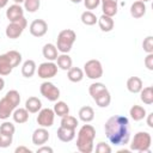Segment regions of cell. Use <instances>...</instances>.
<instances>
[{
	"label": "cell",
	"mask_w": 153,
	"mask_h": 153,
	"mask_svg": "<svg viewBox=\"0 0 153 153\" xmlns=\"http://www.w3.org/2000/svg\"><path fill=\"white\" fill-rule=\"evenodd\" d=\"M140 1H143V2H147V1H149V0H140Z\"/></svg>",
	"instance_id": "49"
},
{
	"label": "cell",
	"mask_w": 153,
	"mask_h": 153,
	"mask_svg": "<svg viewBox=\"0 0 153 153\" xmlns=\"http://www.w3.org/2000/svg\"><path fill=\"white\" fill-rule=\"evenodd\" d=\"M104 90H106V86H105L103 82H93V84H91L90 87H88V93H90V96H91L92 98H94V97H97L100 92H103Z\"/></svg>",
	"instance_id": "34"
},
{
	"label": "cell",
	"mask_w": 153,
	"mask_h": 153,
	"mask_svg": "<svg viewBox=\"0 0 153 153\" xmlns=\"http://www.w3.org/2000/svg\"><path fill=\"white\" fill-rule=\"evenodd\" d=\"M61 127L69 128V129H76L78 127V120L74 116H71L69 114L61 117Z\"/></svg>",
	"instance_id": "32"
},
{
	"label": "cell",
	"mask_w": 153,
	"mask_h": 153,
	"mask_svg": "<svg viewBox=\"0 0 153 153\" xmlns=\"http://www.w3.org/2000/svg\"><path fill=\"white\" fill-rule=\"evenodd\" d=\"M130 14H131L133 18H136V19L142 18L146 14V5H145V2L140 1V0L133 2L131 6H130Z\"/></svg>",
	"instance_id": "15"
},
{
	"label": "cell",
	"mask_w": 153,
	"mask_h": 153,
	"mask_svg": "<svg viewBox=\"0 0 153 153\" xmlns=\"http://www.w3.org/2000/svg\"><path fill=\"white\" fill-rule=\"evenodd\" d=\"M84 73L86 74V76L88 79H92V80H97V79L102 78L103 76V66H102L100 61L92 59V60H88L87 62H85Z\"/></svg>",
	"instance_id": "7"
},
{
	"label": "cell",
	"mask_w": 153,
	"mask_h": 153,
	"mask_svg": "<svg viewBox=\"0 0 153 153\" xmlns=\"http://www.w3.org/2000/svg\"><path fill=\"white\" fill-rule=\"evenodd\" d=\"M146 116H147V126L149 128H153V112H151Z\"/></svg>",
	"instance_id": "44"
},
{
	"label": "cell",
	"mask_w": 153,
	"mask_h": 153,
	"mask_svg": "<svg viewBox=\"0 0 153 153\" xmlns=\"http://www.w3.org/2000/svg\"><path fill=\"white\" fill-rule=\"evenodd\" d=\"M145 66L147 67V69L153 71V53L147 54V56L145 57Z\"/></svg>",
	"instance_id": "41"
},
{
	"label": "cell",
	"mask_w": 153,
	"mask_h": 153,
	"mask_svg": "<svg viewBox=\"0 0 153 153\" xmlns=\"http://www.w3.org/2000/svg\"><path fill=\"white\" fill-rule=\"evenodd\" d=\"M152 136L147 131H137L131 139L130 151H136L140 153H149L151 152Z\"/></svg>",
	"instance_id": "4"
},
{
	"label": "cell",
	"mask_w": 153,
	"mask_h": 153,
	"mask_svg": "<svg viewBox=\"0 0 153 153\" xmlns=\"http://www.w3.org/2000/svg\"><path fill=\"white\" fill-rule=\"evenodd\" d=\"M117 1H118V0H100V2H102V11H103V14L109 16V17H114V16H116L117 10H118Z\"/></svg>",
	"instance_id": "14"
},
{
	"label": "cell",
	"mask_w": 153,
	"mask_h": 153,
	"mask_svg": "<svg viewBox=\"0 0 153 153\" xmlns=\"http://www.w3.org/2000/svg\"><path fill=\"white\" fill-rule=\"evenodd\" d=\"M78 115H79V118H80L82 122H85V123H88V122L93 121V118H94V111H93V109H92L91 106H88V105L80 108Z\"/></svg>",
	"instance_id": "26"
},
{
	"label": "cell",
	"mask_w": 153,
	"mask_h": 153,
	"mask_svg": "<svg viewBox=\"0 0 153 153\" xmlns=\"http://www.w3.org/2000/svg\"><path fill=\"white\" fill-rule=\"evenodd\" d=\"M12 71H13V67H12L7 55L1 54L0 55V75H2V76L8 75V74H11Z\"/></svg>",
	"instance_id": "24"
},
{
	"label": "cell",
	"mask_w": 153,
	"mask_h": 153,
	"mask_svg": "<svg viewBox=\"0 0 153 153\" xmlns=\"http://www.w3.org/2000/svg\"><path fill=\"white\" fill-rule=\"evenodd\" d=\"M111 151H112L111 147L108 143L103 142V141L98 142L97 146H96V152L97 153H111Z\"/></svg>",
	"instance_id": "38"
},
{
	"label": "cell",
	"mask_w": 153,
	"mask_h": 153,
	"mask_svg": "<svg viewBox=\"0 0 153 153\" xmlns=\"http://www.w3.org/2000/svg\"><path fill=\"white\" fill-rule=\"evenodd\" d=\"M39 92L41 94L47 98L50 102H56L60 98V90L57 86H55L50 81H44L39 86Z\"/></svg>",
	"instance_id": "8"
},
{
	"label": "cell",
	"mask_w": 153,
	"mask_h": 153,
	"mask_svg": "<svg viewBox=\"0 0 153 153\" xmlns=\"http://www.w3.org/2000/svg\"><path fill=\"white\" fill-rule=\"evenodd\" d=\"M67 76L72 82H80L84 79V71L79 67H71L68 69Z\"/></svg>",
	"instance_id": "28"
},
{
	"label": "cell",
	"mask_w": 153,
	"mask_h": 153,
	"mask_svg": "<svg viewBox=\"0 0 153 153\" xmlns=\"http://www.w3.org/2000/svg\"><path fill=\"white\" fill-rule=\"evenodd\" d=\"M36 71H37V66H36V62L33 60H26V61H24V63L22 66V74H23V76L31 78V76H33V74L36 73Z\"/></svg>",
	"instance_id": "22"
},
{
	"label": "cell",
	"mask_w": 153,
	"mask_h": 153,
	"mask_svg": "<svg viewBox=\"0 0 153 153\" xmlns=\"http://www.w3.org/2000/svg\"><path fill=\"white\" fill-rule=\"evenodd\" d=\"M140 93V99L141 102H143L147 105L153 104V87L152 86H147V87H142V90L139 92Z\"/></svg>",
	"instance_id": "29"
},
{
	"label": "cell",
	"mask_w": 153,
	"mask_h": 153,
	"mask_svg": "<svg viewBox=\"0 0 153 153\" xmlns=\"http://www.w3.org/2000/svg\"><path fill=\"white\" fill-rule=\"evenodd\" d=\"M29 114H30V112H29L25 108H16V109L13 110V112H12V117H13V121H14L16 123L22 124V123L27 122L29 116H30Z\"/></svg>",
	"instance_id": "18"
},
{
	"label": "cell",
	"mask_w": 153,
	"mask_h": 153,
	"mask_svg": "<svg viewBox=\"0 0 153 153\" xmlns=\"http://www.w3.org/2000/svg\"><path fill=\"white\" fill-rule=\"evenodd\" d=\"M54 120H55V112L53 109H49V108H44V109H41L38 111V115H37V123L39 127H43V128H49L54 124Z\"/></svg>",
	"instance_id": "9"
},
{
	"label": "cell",
	"mask_w": 153,
	"mask_h": 153,
	"mask_svg": "<svg viewBox=\"0 0 153 153\" xmlns=\"http://www.w3.org/2000/svg\"><path fill=\"white\" fill-rule=\"evenodd\" d=\"M12 139H13V136L0 134V148H7L8 146H11Z\"/></svg>",
	"instance_id": "39"
},
{
	"label": "cell",
	"mask_w": 153,
	"mask_h": 153,
	"mask_svg": "<svg viewBox=\"0 0 153 153\" xmlns=\"http://www.w3.org/2000/svg\"><path fill=\"white\" fill-rule=\"evenodd\" d=\"M129 115L130 117L134 120V121H141L146 117L147 112H146V109L141 105H133L129 110Z\"/></svg>",
	"instance_id": "25"
},
{
	"label": "cell",
	"mask_w": 153,
	"mask_h": 153,
	"mask_svg": "<svg viewBox=\"0 0 153 153\" xmlns=\"http://www.w3.org/2000/svg\"><path fill=\"white\" fill-rule=\"evenodd\" d=\"M6 55H7V57H8V60H10V62H11V65H12L13 68L14 67H18L20 65V62H22V54L19 51H17V50H10V51L6 53Z\"/></svg>",
	"instance_id": "33"
},
{
	"label": "cell",
	"mask_w": 153,
	"mask_h": 153,
	"mask_svg": "<svg viewBox=\"0 0 153 153\" xmlns=\"http://www.w3.org/2000/svg\"><path fill=\"white\" fill-rule=\"evenodd\" d=\"M57 137L62 142H69L75 137V129H69L60 126V128L57 129Z\"/></svg>",
	"instance_id": "19"
},
{
	"label": "cell",
	"mask_w": 153,
	"mask_h": 153,
	"mask_svg": "<svg viewBox=\"0 0 153 153\" xmlns=\"http://www.w3.org/2000/svg\"><path fill=\"white\" fill-rule=\"evenodd\" d=\"M53 153L54 152V149L51 148V147H49V146H44V145H42V146H39L38 148H37V153Z\"/></svg>",
	"instance_id": "42"
},
{
	"label": "cell",
	"mask_w": 153,
	"mask_h": 153,
	"mask_svg": "<svg viewBox=\"0 0 153 153\" xmlns=\"http://www.w3.org/2000/svg\"><path fill=\"white\" fill-rule=\"evenodd\" d=\"M49 137H50V135H49V131L47 130V128H43V127L37 128L32 133V143L36 146H42L49 140Z\"/></svg>",
	"instance_id": "12"
},
{
	"label": "cell",
	"mask_w": 153,
	"mask_h": 153,
	"mask_svg": "<svg viewBox=\"0 0 153 153\" xmlns=\"http://www.w3.org/2000/svg\"><path fill=\"white\" fill-rule=\"evenodd\" d=\"M25 109L30 114H36L42 109V102L37 97H29L25 102Z\"/></svg>",
	"instance_id": "17"
},
{
	"label": "cell",
	"mask_w": 153,
	"mask_h": 153,
	"mask_svg": "<svg viewBox=\"0 0 153 153\" xmlns=\"http://www.w3.org/2000/svg\"><path fill=\"white\" fill-rule=\"evenodd\" d=\"M96 137V129L91 124H84L79 131L76 137V148L81 153H91L94 148L93 140Z\"/></svg>",
	"instance_id": "2"
},
{
	"label": "cell",
	"mask_w": 153,
	"mask_h": 153,
	"mask_svg": "<svg viewBox=\"0 0 153 153\" xmlns=\"http://www.w3.org/2000/svg\"><path fill=\"white\" fill-rule=\"evenodd\" d=\"M98 25L100 27L102 31L104 32H109L114 29V25H115V22L112 19V17H109V16H105V14H102L99 18H98Z\"/></svg>",
	"instance_id": "20"
},
{
	"label": "cell",
	"mask_w": 153,
	"mask_h": 153,
	"mask_svg": "<svg viewBox=\"0 0 153 153\" xmlns=\"http://www.w3.org/2000/svg\"><path fill=\"white\" fill-rule=\"evenodd\" d=\"M142 48L147 54L153 53V37L152 36H147L143 42H142Z\"/></svg>",
	"instance_id": "37"
},
{
	"label": "cell",
	"mask_w": 153,
	"mask_h": 153,
	"mask_svg": "<svg viewBox=\"0 0 153 153\" xmlns=\"http://www.w3.org/2000/svg\"><path fill=\"white\" fill-rule=\"evenodd\" d=\"M30 33L35 37H43L48 31V24L43 19H35L29 26Z\"/></svg>",
	"instance_id": "11"
},
{
	"label": "cell",
	"mask_w": 153,
	"mask_h": 153,
	"mask_svg": "<svg viewBox=\"0 0 153 153\" xmlns=\"http://www.w3.org/2000/svg\"><path fill=\"white\" fill-rule=\"evenodd\" d=\"M54 112L55 115L62 117V116H66L69 114V106L67 105V103L62 102V100H56L55 105H54Z\"/></svg>",
	"instance_id": "30"
},
{
	"label": "cell",
	"mask_w": 153,
	"mask_h": 153,
	"mask_svg": "<svg viewBox=\"0 0 153 153\" xmlns=\"http://www.w3.org/2000/svg\"><path fill=\"white\" fill-rule=\"evenodd\" d=\"M14 131H16V127H14V124L11 123V122L5 121V122L0 126V134L8 135V136H13Z\"/></svg>",
	"instance_id": "36"
},
{
	"label": "cell",
	"mask_w": 153,
	"mask_h": 153,
	"mask_svg": "<svg viewBox=\"0 0 153 153\" xmlns=\"http://www.w3.org/2000/svg\"><path fill=\"white\" fill-rule=\"evenodd\" d=\"M100 0H84V5L87 10H94L99 6Z\"/></svg>",
	"instance_id": "40"
},
{
	"label": "cell",
	"mask_w": 153,
	"mask_h": 153,
	"mask_svg": "<svg viewBox=\"0 0 153 153\" xmlns=\"http://www.w3.org/2000/svg\"><path fill=\"white\" fill-rule=\"evenodd\" d=\"M20 103V94L17 90L8 91L4 98L0 99V120H7L12 116L13 110Z\"/></svg>",
	"instance_id": "3"
},
{
	"label": "cell",
	"mask_w": 153,
	"mask_h": 153,
	"mask_svg": "<svg viewBox=\"0 0 153 153\" xmlns=\"http://www.w3.org/2000/svg\"><path fill=\"white\" fill-rule=\"evenodd\" d=\"M93 100L96 102V104L99 106V108H106L110 105V102H111V96H110V92L109 90H104L103 92H100L97 97L93 98Z\"/></svg>",
	"instance_id": "23"
},
{
	"label": "cell",
	"mask_w": 153,
	"mask_h": 153,
	"mask_svg": "<svg viewBox=\"0 0 153 153\" xmlns=\"http://www.w3.org/2000/svg\"><path fill=\"white\" fill-rule=\"evenodd\" d=\"M57 65L54 63V61H47V62H43L38 66L37 68V74L39 78L42 79H50V78H54L56 74H57Z\"/></svg>",
	"instance_id": "10"
},
{
	"label": "cell",
	"mask_w": 153,
	"mask_h": 153,
	"mask_svg": "<svg viewBox=\"0 0 153 153\" xmlns=\"http://www.w3.org/2000/svg\"><path fill=\"white\" fill-rule=\"evenodd\" d=\"M6 17L10 22H16L24 17V8L19 4H13L6 10Z\"/></svg>",
	"instance_id": "13"
},
{
	"label": "cell",
	"mask_w": 153,
	"mask_h": 153,
	"mask_svg": "<svg viewBox=\"0 0 153 153\" xmlns=\"http://www.w3.org/2000/svg\"><path fill=\"white\" fill-rule=\"evenodd\" d=\"M16 153H31L32 151L29 148V147H25V146H19V147H17L16 148V151H14Z\"/></svg>",
	"instance_id": "43"
},
{
	"label": "cell",
	"mask_w": 153,
	"mask_h": 153,
	"mask_svg": "<svg viewBox=\"0 0 153 153\" xmlns=\"http://www.w3.org/2000/svg\"><path fill=\"white\" fill-rule=\"evenodd\" d=\"M104 130L109 142L115 146H124L130 140L129 121L126 116L115 115L109 117L104 124Z\"/></svg>",
	"instance_id": "1"
},
{
	"label": "cell",
	"mask_w": 153,
	"mask_h": 153,
	"mask_svg": "<svg viewBox=\"0 0 153 153\" xmlns=\"http://www.w3.org/2000/svg\"><path fill=\"white\" fill-rule=\"evenodd\" d=\"M71 1H72L73 4H79V2H81L82 0H71Z\"/></svg>",
	"instance_id": "48"
},
{
	"label": "cell",
	"mask_w": 153,
	"mask_h": 153,
	"mask_svg": "<svg viewBox=\"0 0 153 153\" xmlns=\"http://www.w3.org/2000/svg\"><path fill=\"white\" fill-rule=\"evenodd\" d=\"M76 39V33L72 29H65L59 32L57 41H56V48L59 51L63 54H68Z\"/></svg>",
	"instance_id": "5"
},
{
	"label": "cell",
	"mask_w": 153,
	"mask_h": 153,
	"mask_svg": "<svg viewBox=\"0 0 153 153\" xmlns=\"http://www.w3.org/2000/svg\"><path fill=\"white\" fill-rule=\"evenodd\" d=\"M57 48L55 44L53 43H47L43 45V49H42V54L43 56L48 60V61H55L59 56V53H57Z\"/></svg>",
	"instance_id": "16"
},
{
	"label": "cell",
	"mask_w": 153,
	"mask_h": 153,
	"mask_svg": "<svg viewBox=\"0 0 153 153\" xmlns=\"http://www.w3.org/2000/svg\"><path fill=\"white\" fill-rule=\"evenodd\" d=\"M8 4V0H0V8H4Z\"/></svg>",
	"instance_id": "45"
},
{
	"label": "cell",
	"mask_w": 153,
	"mask_h": 153,
	"mask_svg": "<svg viewBox=\"0 0 153 153\" xmlns=\"http://www.w3.org/2000/svg\"><path fill=\"white\" fill-rule=\"evenodd\" d=\"M80 19H81V23L85 24V25H87V26L94 25V24L97 23V20H98V18L96 17V14H94L93 12H91V11H85V12H82Z\"/></svg>",
	"instance_id": "31"
},
{
	"label": "cell",
	"mask_w": 153,
	"mask_h": 153,
	"mask_svg": "<svg viewBox=\"0 0 153 153\" xmlns=\"http://www.w3.org/2000/svg\"><path fill=\"white\" fill-rule=\"evenodd\" d=\"M13 1H14V4H19V5L24 2V0H13Z\"/></svg>",
	"instance_id": "47"
},
{
	"label": "cell",
	"mask_w": 153,
	"mask_h": 153,
	"mask_svg": "<svg viewBox=\"0 0 153 153\" xmlns=\"http://www.w3.org/2000/svg\"><path fill=\"white\" fill-rule=\"evenodd\" d=\"M55 61L57 62V63H56L57 67L61 68L62 71H68V69L72 67V63H73L71 56H69L68 54H63V53H62L61 55H59Z\"/></svg>",
	"instance_id": "27"
},
{
	"label": "cell",
	"mask_w": 153,
	"mask_h": 153,
	"mask_svg": "<svg viewBox=\"0 0 153 153\" xmlns=\"http://www.w3.org/2000/svg\"><path fill=\"white\" fill-rule=\"evenodd\" d=\"M143 87L142 80L139 76H130L127 80V88L131 93H139Z\"/></svg>",
	"instance_id": "21"
},
{
	"label": "cell",
	"mask_w": 153,
	"mask_h": 153,
	"mask_svg": "<svg viewBox=\"0 0 153 153\" xmlns=\"http://www.w3.org/2000/svg\"><path fill=\"white\" fill-rule=\"evenodd\" d=\"M26 26H27V20L25 19V17H22L16 22H11L6 26L5 33L8 38L16 39L23 33V31H24V29H26Z\"/></svg>",
	"instance_id": "6"
},
{
	"label": "cell",
	"mask_w": 153,
	"mask_h": 153,
	"mask_svg": "<svg viewBox=\"0 0 153 153\" xmlns=\"http://www.w3.org/2000/svg\"><path fill=\"white\" fill-rule=\"evenodd\" d=\"M4 87H5V80H4V79L0 76V91H1Z\"/></svg>",
	"instance_id": "46"
},
{
	"label": "cell",
	"mask_w": 153,
	"mask_h": 153,
	"mask_svg": "<svg viewBox=\"0 0 153 153\" xmlns=\"http://www.w3.org/2000/svg\"><path fill=\"white\" fill-rule=\"evenodd\" d=\"M24 10H26L29 13H35L39 6H41V0H24Z\"/></svg>",
	"instance_id": "35"
}]
</instances>
